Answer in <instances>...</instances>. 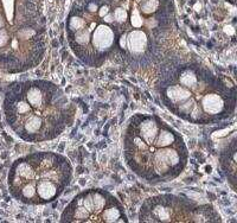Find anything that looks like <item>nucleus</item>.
Wrapping results in <instances>:
<instances>
[{
    "instance_id": "1",
    "label": "nucleus",
    "mask_w": 237,
    "mask_h": 223,
    "mask_svg": "<svg viewBox=\"0 0 237 223\" xmlns=\"http://www.w3.org/2000/svg\"><path fill=\"white\" fill-rule=\"evenodd\" d=\"M155 89L165 108L190 124H218L236 109L234 83L196 61L165 62L159 67Z\"/></svg>"
},
{
    "instance_id": "2",
    "label": "nucleus",
    "mask_w": 237,
    "mask_h": 223,
    "mask_svg": "<svg viewBox=\"0 0 237 223\" xmlns=\"http://www.w3.org/2000/svg\"><path fill=\"white\" fill-rule=\"evenodd\" d=\"M6 122L29 143L59 137L72 125L76 106L58 84L48 79L14 82L4 100Z\"/></svg>"
},
{
    "instance_id": "3",
    "label": "nucleus",
    "mask_w": 237,
    "mask_h": 223,
    "mask_svg": "<svg viewBox=\"0 0 237 223\" xmlns=\"http://www.w3.org/2000/svg\"><path fill=\"white\" fill-rule=\"evenodd\" d=\"M123 157L128 169L149 184L167 183L183 173L188 149L181 134L154 114L136 113L123 133Z\"/></svg>"
},
{
    "instance_id": "4",
    "label": "nucleus",
    "mask_w": 237,
    "mask_h": 223,
    "mask_svg": "<svg viewBox=\"0 0 237 223\" xmlns=\"http://www.w3.org/2000/svg\"><path fill=\"white\" fill-rule=\"evenodd\" d=\"M72 179L70 160L56 152H36L17 159L8 173V190L17 201L43 205L56 201Z\"/></svg>"
},
{
    "instance_id": "5",
    "label": "nucleus",
    "mask_w": 237,
    "mask_h": 223,
    "mask_svg": "<svg viewBox=\"0 0 237 223\" xmlns=\"http://www.w3.org/2000/svg\"><path fill=\"white\" fill-rule=\"evenodd\" d=\"M145 223H218L221 215L211 204H199L177 195H158L147 198L139 213Z\"/></svg>"
},
{
    "instance_id": "6",
    "label": "nucleus",
    "mask_w": 237,
    "mask_h": 223,
    "mask_svg": "<svg viewBox=\"0 0 237 223\" xmlns=\"http://www.w3.org/2000/svg\"><path fill=\"white\" fill-rule=\"evenodd\" d=\"M63 223H126L124 208L103 189H89L76 195L60 215Z\"/></svg>"
},
{
    "instance_id": "7",
    "label": "nucleus",
    "mask_w": 237,
    "mask_h": 223,
    "mask_svg": "<svg viewBox=\"0 0 237 223\" xmlns=\"http://www.w3.org/2000/svg\"><path fill=\"white\" fill-rule=\"evenodd\" d=\"M219 165L228 183L230 184L233 190H235L236 189V139L235 138L222 151L219 157Z\"/></svg>"
}]
</instances>
